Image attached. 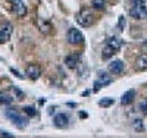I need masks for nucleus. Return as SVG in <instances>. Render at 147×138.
<instances>
[{"label": "nucleus", "mask_w": 147, "mask_h": 138, "mask_svg": "<svg viewBox=\"0 0 147 138\" xmlns=\"http://www.w3.org/2000/svg\"><path fill=\"white\" fill-rule=\"evenodd\" d=\"M75 21H77V24L81 25V27L88 28V27H91V25L96 22V16H94V13H93L91 10L81 9L78 13L75 15Z\"/></svg>", "instance_id": "1"}, {"label": "nucleus", "mask_w": 147, "mask_h": 138, "mask_svg": "<svg viewBox=\"0 0 147 138\" xmlns=\"http://www.w3.org/2000/svg\"><path fill=\"white\" fill-rule=\"evenodd\" d=\"M6 118L15 125V127H18V128H25L27 127V119L24 118L22 115H19L18 113V110H15V109H7L6 110Z\"/></svg>", "instance_id": "2"}, {"label": "nucleus", "mask_w": 147, "mask_h": 138, "mask_svg": "<svg viewBox=\"0 0 147 138\" xmlns=\"http://www.w3.org/2000/svg\"><path fill=\"white\" fill-rule=\"evenodd\" d=\"M66 38H68V43L72 44V46H78V44H82L84 43V34L77 30V28H69L68 30V34H66Z\"/></svg>", "instance_id": "3"}, {"label": "nucleus", "mask_w": 147, "mask_h": 138, "mask_svg": "<svg viewBox=\"0 0 147 138\" xmlns=\"http://www.w3.org/2000/svg\"><path fill=\"white\" fill-rule=\"evenodd\" d=\"M109 84H112V77H110L109 73H106V72H100L99 73V78H97L96 82H94L93 91H99L100 88H103V87H106Z\"/></svg>", "instance_id": "4"}, {"label": "nucleus", "mask_w": 147, "mask_h": 138, "mask_svg": "<svg viewBox=\"0 0 147 138\" xmlns=\"http://www.w3.org/2000/svg\"><path fill=\"white\" fill-rule=\"evenodd\" d=\"M12 31H13V27H12V24H9V22L0 24V44H5V43L9 41Z\"/></svg>", "instance_id": "5"}, {"label": "nucleus", "mask_w": 147, "mask_h": 138, "mask_svg": "<svg viewBox=\"0 0 147 138\" xmlns=\"http://www.w3.org/2000/svg\"><path fill=\"white\" fill-rule=\"evenodd\" d=\"M129 16L132 19H144L147 18V7L146 5H138V6H132L129 9Z\"/></svg>", "instance_id": "6"}, {"label": "nucleus", "mask_w": 147, "mask_h": 138, "mask_svg": "<svg viewBox=\"0 0 147 138\" xmlns=\"http://www.w3.org/2000/svg\"><path fill=\"white\" fill-rule=\"evenodd\" d=\"M12 10H13V13L19 18L27 16V12H28L25 3H24L22 0H12Z\"/></svg>", "instance_id": "7"}, {"label": "nucleus", "mask_w": 147, "mask_h": 138, "mask_svg": "<svg viewBox=\"0 0 147 138\" xmlns=\"http://www.w3.org/2000/svg\"><path fill=\"white\" fill-rule=\"evenodd\" d=\"M25 75L30 79H38L41 77V68L38 65H30L25 69Z\"/></svg>", "instance_id": "8"}, {"label": "nucleus", "mask_w": 147, "mask_h": 138, "mask_svg": "<svg viewBox=\"0 0 147 138\" xmlns=\"http://www.w3.org/2000/svg\"><path fill=\"white\" fill-rule=\"evenodd\" d=\"M53 123H55V127H56V128L63 129V128L68 127L69 118H68V115H65V113H57V115L53 118Z\"/></svg>", "instance_id": "9"}, {"label": "nucleus", "mask_w": 147, "mask_h": 138, "mask_svg": "<svg viewBox=\"0 0 147 138\" xmlns=\"http://www.w3.org/2000/svg\"><path fill=\"white\" fill-rule=\"evenodd\" d=\"M134 68L138 72H143V71H147V52L140 55L137 59H136V63H134Z\"/></svg>", "instance_id": "10"}, {"label": "nucleus", "mask_w": 147, "mask_h": 138, "mask_svg": "<svg viewBox=\"0 0 147 138\" xmlns=\"http://www.w3.org/2000/svg\"><path fill=\"white\" fill-rule=\"evenodd\" d=\"M124 69H125V65H124V62L122 60H112L109 63V71L112 72V73H115V75H119V73H122L124 72Z\"/></svg>", "instance_id": "11"}, {"label": "nucleus", "mask_w": 147, "mask_h": 138, "mask_svg": "<svg viewBox=\"0 0 147 138\" xmlns=\"http://www.w3.org/2000/svg\"><path fill=\"white\" fill-rule=\"evenodd\" d=\"M37 27H38V30H40L43 34H50L52 30H53L52 24L49 22V21H46V19H43V18L37 19Z\"/></svg>", "instance_id": "12"}, {"label": "nucleus", "mask_w": 147, "mask_h": 138, "mask_svg": "<svg viewBox=\"0 0 147 138\" xmlns=\"http://www.w3.org/2000/svg\"><path fill=\"white\" fill-rule=\"evenodd\" d=\"M65 65L69 69H77L80 65V56L78 55H68L65 57Z\"/></svg>", "instance_id": "13"}, {"label": "nucleus", "mask_w": 147, "mask_h": 138, "mask_svg": "<svg viewBox=\"0 0 147 138\" xmlns=\"http://www.w3.org/2000/svg\"><path fill=\"white\" fill-rule=\"evenodd\" d=\"M134 98H136V90H128L127 93H124L122 94V97H121V104H124V106H127V104H131L132 102H134Z\"/></svg>", "instance_id": "14"}, {"label": "nucleus", "mask_w": 147, "mask_h": 138, "mask_svg": "<svg viewBox=\"0 0 147 138\" xmlns=\"http://www.w3.org/2000/svg\"><path fill=\"white\" fill-rule=\"evenodd\" d=\"M106 46H109L110 48H113L115 52H118V50H121V47H122V41L119 40V38H116V37H109V38L106 40V43H105Z\"/></svg>", "instance_id": "15"}, {"label": "nucleus", "mask_w": 147, "mask_h": 138, "mask_svg": "<svg viewBox=\"0 0 147 138\" xmlns=\"http://www.w3.org/2000/svg\"><path fill=\"white\" fill-rule=\"evenodd\" d=\"M9 94L12 96L13 100H22L24 98V93L19 88H16V87H10V88H9Z\"/></svg>", "instance_id": "16"}, {"label": "nucleus", "mask_w": 147, "mask_h": 138, "mask_svg": "<svg viewBox=\"0 0 147 138\" xmlns=\"http://www.w3.org/2000/svg\"><path fill=\"white\" fill-rule=\"evenodd\" d=\"M12 102H13V98H12V96L6 91H2L0 93V103L2 104H10Z\"/></svg>", "instance_id": "17"}, {"label": "nucleus", "mask_w": 147, "mask_h": 138, "mask_svg": "<svg viewBox=\"0 0 147 138\" xmlns=\"http://www.w3.org/2000/svg\"><path fill=\"white\" fill-rule=\"evenodd\" d=\"M115 53H116V52H115L113 48H110L109 46H106V44H105V47H103V52H102V57H103V59H110V57H112Z\"/></svg>", "instance_id": "18"}, {"label": "nucleus", "mask_w": 147, "mask_h": 138, "mask_svg": "<svg viewBox=\"0 0 147 138\" xmlns=\"http://www.w3.org/2000/svg\"><path fill=\"white\" fill-rule=\"evenodd\" d=\"M132 128L136 129L137 132H143V131H144V123H143V120L138 119V118L134 119V120H132Z\"/></svg>", "instance_id": "19"}, {"label": "nucleus", "mask_w": 147, "mask_h": 138, "mask_svg": "<svg viewBox=\"0 0 147 138\" xmlns=\"http://www.w3.org/2000/svg\"><path fill=\"white\" fill-rule=\"evenodd\" d=\"M91 5L97 10H103L106 7V0H91Z\"/></svg>", "instance_id": "20"}, {"label": "nucleus", "mask_w": 147, "mask_h": 138, "mask_svg": "<svg viewBox=\"0 0 147 138\" xmlns=\"http://www.w3.org/2000/svg\"><path fill=\"white\" fill-rule=\"evenodd\" d=\"M113 103H115V100H113V98L105 97V98H102L100 102H99V106H100V107H109V106H112Z\"/></svg>", "instance_id": "21"}, {"label": "nucleus", "mask_w": 147, "mask_h": 138, "mask_svg": "<svg viewBox=\"0 0 147 138\" xmlns=\"http://www.w3.org/2000/svg\"><path fill=\"white\" fill-rule=\"evenodd\" d=\"M24 113L28 115L30 118H34L37 115V110L34 107H31V106H25V107H24Z\"/></svg>", "instance_id": "22"}, {"label": "nucleus", "mask_w": 147, "mask_h": 138, "mask_svg": "<svg viewBox=\"0 0 147 138\" xmlns=\"http://www.w3.org/2000/svg\"><path fill=\"white\" fill-rule=\"evenodd\" d=\"M125 25H127V21H125V16H119V19H118V28L122 31L125 28Z\"/></svg>", "instance_id": "23"}, {"label": "nucleus", "mask_w": 147, "mask_h": 138, "mask_svg": "<svg viewBox=\"0 0 147 138\" xmlns=\"http://www.w3.org/2000/svg\"><path fill=\"white\" fill-rule=\"evenodd\" d=\"M140 110L143 112V115L147 116V100H143V102L140 103Z\"/></svg>", "instance_id": "24"}, {"label": "nucleus", "mask_w": 147, "mask_h": 138, "mask_svg": "<svg viewBox=\"0 0 147 138\" xmlns=\"http://www.w3.org/2000/svg\"><path fill=\"white\" fill-rule=\"evenodd\" d=\"M132 6H138V5H146L144 0H129Z\"/></svg>", "instance_id": "25"}, {"label": "nucleus", "mask_w": 147, "mask_h": 138, "mask_svg": "<svg viewBox=\"0 0 147 138\" xmlns=\"http://www.w3.org/2000/svg\"><path fill=\"white\" fill-rule=\"evenodd\" d=\"M141 48L144 50V52H147V38H146V40L141 43Z\"/></svg>", "instance_id": "26"}, {"label": "nucleus", "mask_w": 147, "mask_h": 138, "mask_svg": "<svg viewBox=\"0 0 147 138\" xmlns=\"http://www.w3.org/2000/svg\"><path fill=\"white\" fill-rule=\"evenodd\" d=\"M0 137H13V135H12V134H9V132H0Z\"/></svg>", "instance_id": "27"}]
</instances>
